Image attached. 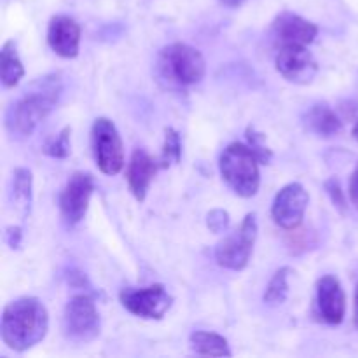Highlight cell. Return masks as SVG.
<instances>
[{
  "mask_svg": "<svg viewBox=\"0 0 358 358\" xmlns=\"http://www.w3.org/2000/svg\"><path fill=\"white\" fill-rule=\"evenodd\" d=\"M247 140H248V147L254 150V154L257 156L259 163L268 164L271 161L273 152L271 149H268L264 143V135L262 133H255L254 128L247 129Z\"/></svg>",
  "mask_w": 358,
  "mask_h": 358,
  "instance_id": "obj_23",
  "label": "cell"
},
{
  "mask_svg": "<svg viewBox=\"0 0 358 358\" xmlns=\"http://www.w3.org/2000/svg\"><path fill=\"white\" fill-rule=\"evenodd\" d=\"M62 94L59 76H45L31 84L30 90L7 110L6 126L10 135L30 136L56 107Z\"/></svg>",
  "mask_w": 358,
  "mask_h": 358,
  "instance_id": "obj_2",
  "label": "cell"
},
{
  "mask_svg": "<svg viewBox=\"0 0 358 358\" xmlns=\"http://www.w3.org/2000/svg\"><path fill=\"white\" fill-rule=\"evenodd\" d=\"M219 2L222 3V6H226V7H231V9H236V7L243 6V3H245V0H219Z\"/></svg>",
  "mask_w": 358,
  "mask_h": 358,
  "instance_id": "obj_28",
  "label": "cell"
},
{
  "mask_svg": "<svg viewBox=\"0 0 358 358\" xmlns=\"http://www.w3.org/2000/svg\"><path fill=\"white\" fill-rule=\"evenodd\" d=\"M180 157H182L180 135H178L173 128H166L163 152H161V157H159L161 168H170L171 164L180 163Z\"/></svg>",
  "mask_w": 358,
  "mask_h": 358,
  "instance_id": "obj_21",
  "label": "cell"
},
{
  "mask_svg": "<svg viewBox=\"0 0 358 358\" xmlns=\"http://www.w3.org/2000/svg\"><path fill=\"white\" fill-rule=\"evenodd\" d=\"M352 135H353V138H355L357 142H358V121L355 122V126H353V131H352Z\"/></svg>",
  "mask_w": 358,
  "mask_h": 358,
  "instance_id": "obj_30",
  "label": "cell"
},
{
  "mask_svg": "<svg viewBox=\"0 0 358 358\" xmlns=\"http://www.w3.org/2000/svg\"><path fill=\"white\" fill-rule=\"evenodd\" d=\"M13 196H14V201H16L17 208L23 212V215H27V213L30 212V205H31V173H30V170L17 168V170L14 171Z\"/></svg>",
  "mask_w": 358,
  "mask_h": 358,
  "instance_id": "obj_19",
  "label": "cell"
},
{
  "mask_svg": "<svg viewBox=\"0 0 358 358\" xmlns=\"http://www.w3.org/2000/svg\"><path fill=\"white\" fill-rule=\"evenodd\" d=\"M48 44L62 58H76L79 55L80 27L69 16H52L48 27Z\"/></svg>",
  "mask_w": 358,
  "mask_h": 358,
  "instance_id": "obj_12",
  "label": "cell"
},
{
  "mask_svg": "<svg viewBox=\"0 0 358 358\" xmlns=\"http://www.w3.org/2000/svg\"><path fill=\"white\" fill-rule=\"evenodd\" d=\"M229 222H231L229 213H227L226 210H220V208L212 210V212L208 213V217H206V226H208V229L215 234H220L224 233V231H227Z\"/></svg>",
  "mask_w": 358,
  "mask_h": 358,
  "instance_id": "obj_24",
  "label": "cell"
},
{
  "mask_svg": "<svg viewBox=\"0 0 358 358\" xmlns=\"http://www.w3.org/2000/svg\"><path fill=\"white\" fill-rule=\"evenodd\" d=\"M24 76L23 63L17 56L16 44L13 41H7L0 51V79L6 87H14Z\"/></svg>",
  "mask_w": 358,
  "mask_h": 358,
  "instance_id": "obj_17",
  "label": "cell"
},
{
  "mask_svg": "<svg viewBox=\"0 0 358 358\" xmlns=\"http://www.w3.org/2000/svg\"><path fill=\"white\" fill-rule=\"evenodd\" d=\"M276 70L294 84H311L318 73L315 56L303 44H285L276 55Z\"/></svg>",
  "mask_w": 358,
  "mask_h": 358,
  "instance_id": "obj_10",
  "label": "cell"
},
{
  "mask_svg": "<svg viewBox=\"0 0 358 358\" xmlns=\"http://www.w3.org/2000/svg\"><path fill=\"white\" fill-rule=\"evenodd\" d=\"M93 191V175L87 171H76L70 175L69 182L59 194V212L66 226L73 227L84 219Z\"/></svg>",
  "mask_w": 358,
  "mask_h": 358,
  "instance_id": "obj_8",
  "label": "cell"
},
{
  "mask_svg": "<svg viewBox=\"0 0 358 358\" xmlns=\"http://www.w3.org/2000/svg\"><path fill=\"white\" fill-rule=\"evenodd\" d=\"M121 303L129 313L147 320H159L171 308L170 294L163 285H150L145 289H126L121 292Z\"/></svg>",
  "mask_w": 358,
  "mask_h": 358,
  "instance_id": "obj_9",
  "label": "cell"
},
{
  "mask_svg": "<svg viewBox=\"0 0 358 358\" xmlns=\"http://www.w3.org/2000/svg\"><path fill=\"white\" fill-rule=\"evenodd\" d=\"M159 168V161L150 157L145 150L138 149L133 152L131 159H129L128 163V170H126V178H128L129 191H131V194L135 196L138 201H143V199H145L150 182L156 177Z\"/></svg>",
  "mask_w": 358,
  "mask_h": 358,
  "instance_id": "obj_15",
  "label": "cell"
},
{
  "mask_svg": "<svg viewBox=\"0 0 358 358\" xmlns=\"http://www.w3.org/2000/svg\"><path fill=\"white\" fill-rule=\"evenodd\" d=\"M290 273H292L290 268H282L275 273L264 292V303L271 304V306H278V304L285 303L287 296H289Z\"/></svg>",
  "mask_w": 358,
  "mask_h": 358,
  "instance_id": "obj_20",
  "label": "cell"
},
{
  "mask_svg": "<svg viewBox=\"0 0 358 358\" xmlns=\"http://www.w3.org/2000/svg\"><path fill=\"white\" fill-rule=\"evenodd\" d=\"M220 175L226 184L241 198L257 194L261 185L259 159L245 143H231L220 156Z\"/></svg>",
  "mask_w": 358,
  "mask_h": 358,
  "instance_id": "obj_3",
  "label": "cell"
},
{
  "mask_svg": "<svg viewBox=\"0 0 358 358\" xmlns=\"http://www.w3.org/2000/svg\"><path fill=\"white\" fill-rule=\"evenodd\" d=\"M350 198H352V201L355 203L358 208V164L355 171L352 173V178H350Z\"/></svg>",
  "mask_w": 358,
  "mask_h": 358,
  "instance_id": "obj_26",
  "label": "cell"
},
{
  "mask_svg": "<svg viewBox=\"0 0 358 358\" xmlns=\"http://www.w3.org/2000/svg\"><path fill=\"white\" fill-rule=\"evenodd\" d=\"M49 315L37 297H21L6 306L2 315V339L14 352H27L45 338Z\"/></svg>",
  "mask_w": 358,
  "mask_h": 358,
  "instance_id": "obj_1",
  "label": "cell"
},
{
  "mask_svg": "<svg viewBox=\"0 0 358 358\" xmlns=\"http://www.w3.org/2000/svg\"><path fill=\"white\" fill-rule=\"evenodd\" d=\"M324 187H325V191H327L329 198H331L332 205H334L336 208L339 210V212L345 213V210H346V199H345V194H343L341 185H339L338 178H334V177L329 178V180L324 184Z\"/></svg>",
  "mask_w": 358,
  "mask_h": 358,
  "instance_id": "obj_25",
  "label": "cell"
},
{
  "mask_svg": "<svg viewBox=\"0 0 358 358\" xmlns=\"http://www.w3.org/2000/svg\"><path fill=\"white\" fill-rule=\"evenodd\" d=\"M63 332L73 343H90L100 334V315L93 299L76 296L69 301L63 313Z\"/></svg>",
  "mask_w": 358,
  "mask_h": 358,
  "instance_id": "obj_7",
  "label": "cell"
},
{
  "mask_svg": "<svg viewBox=\"0 0 358 358\" xmlns=\"http://www.w3.org/2000/svg\"><path fill=\"white\" fill-rule=\"evenodd\" d=\"M317 304L320 317L331 325H339L346 313V296L336 276H324L317 283Z\"/></svg>",
  "mask_w": 358,
  "mask_h": 358,
  "instance_id": "obj_13",
  "label": "cell"
},
{
  "mask_svg": "<svg viewBox=\"0 0 358 358\" xmlns=\"http://www.w3.org/2000/svg\"><path fill=\"white\" fill-rule=\"evenodd\" d=\"M206 63L198 49L187 44H171L161 51L159 72L170 83L192 86L205 77Z\"/></svg>",
  "mask_w": 358,
  "mask_h": 358,
  "instance_id": "obj_4",
  "label": "cell"
},
{
  "mask_svg": "<svg viewBox=\"0 0 358 358\" xmlns=\"http://www.w3.org/2000/svg\"><path fill=\"white\" fill-rule=\"evenodd\" d=\"M7 241L13 248L20 247V241H21V229L20 227H9L7 229Z\"/></svg>",
  "mask_w": 358,
  "mask_h": 358,
  "instance_id": "obj_27",
  "label": "cell"
},
{
  "mask_svg": "<svg viewBox=\"0 0 358 358\" xmlns=\"http://www.w3.org/2000/svg\"><path fill=\"white\" fill-rule=\"evenodd\" d=\"M191 348L192 352H196L198 355H210V357H231L229 345H227V339L222 336L215 334V332H205L198 331L192 332L191 338Z\"/></svg>",
  "mask_w": 358,
  "mask_h": 358,
  "instance_id": "obj_18",
  "label": "cell"
},
{
  "mask_svg": "<svg viewBox=\"0 0 358 358\" xmlns=\"http://www.w3.org/2000/svg\"><path fill=\"white\" fill-rule=\"evenodd\" d=\"M70 133L72 129L66 126L56 136H51V138L45 142L44 145V154L48 156L56 157V159H65V157L70 156Z\"/></svg>",
  "mask_w": 358,
  "mask_h": 358,
  "instance_id": "obj_22",
  "label": "cell"
},
{
  "mask_svg": "<svg viewBox=\"0 0 358 358\" xmlns=\"http://www.w3.org/2000/svg\"><path fill=\"white\" fill-rule=\"evenodd\" d=\"M255 238H257V217L255 213H248L240 229L217 245L215 259L219 266L233 271H241L247 268L254 250Z\"/></svg>",
  "mask_w": 358,
  "mask_h": 358,
  "instance_id": "obj_6",
  "label": "cell"
},
{
  "mask_svg": "<svg viewBox=\"0 0 358 358\" xmlns=\"http://www.w3.org/2000/svg\"><path fill=\"white\" fill-rule=\"evenodd\" d=\"M273 34L280 45L285 44H303L308 45L315 41L318 34L317 24L304 20L299 14H294L285 10L280 16H276L273 23Z\"/></svg>",
  "mask_w": 358,
  "mask_h": 358,
  "instance_id": "obj_14",
  "label": "cell"
},
{
  "mask_svg": "<svg viewBox=\"0 0 358 358\" xmlns=\"http://www.w3.org/2000/svg\"><path fill=\"white\" fill-rule=\"evenodd\" d=\"M304 124H306V128L310 129L311 133H315V135L318 136H324V138L338 135L343 129L341 119L338 117V114H336L327 103L313 105V107L306 112Z\"/></svg>",
  "mask_w": 358,
  "mask_h": 358,
  "instance_id": "obj_16",
  "label": "cell"
},
{
  "mask_svg": "<svg viewBox=\"0 0 358 358\" xmlns=\"http://www.w3.org/2000/svg\"><path fill=\"white\" fill-rule=\"evenodd\" d=\"M94 161L105 175H117L124 168V145L114 122L98 117L91 129Z\"/></svg>",
  "mask_w": 358,
  "mask_h": 358,
  "instance_id": "obj_5",
  "label": "cell"
},
{
  "mask_svg": "<svg viewBox=\"0 0 358 358\" xmlns=\"http://www.w3.org/2000/svg\"><path fill=\"white\" fill-rule=\"evenodd\" d=\"M310 196L301 184L285 185L273 201V219L283 229H297L306 213Z\"/></svg>",
  "mask_w": 358,
  "mask_h": 358,
  "instance_id": "obj_11",
  "label": "cell"
},
{
  "mask_svg": "<svg viewBox=\"0 0 358 358\" xmlns=\"http://www.w3.org/2000/svg\"><path fill=\"white\" fill-rule=\"evenodd\" d=\"M355 325L358 329V285H357V290H355Z\"/></svg>",
  "mask_w": 358,
  "mask_h": 358,
  "instance_id": "obj_29",
  "label": "cell"
}]
</instances>
